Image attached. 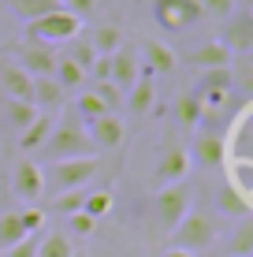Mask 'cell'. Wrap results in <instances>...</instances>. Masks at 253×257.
Listing matches in <instances>:
<instances>
[{"instance_id":"6da1fadb","label":"cell","mask_w":253,"mask_h":257,"mask_svg":"<svg viewBox=\"0 0 253 257\" xmlns=\"http://www.w3.org/2000/svg\"><path fill=\"white\" fill-rule=\"evenodd\" d=\"M216 238H220V212L194 205V209H190L186 216H182L179 224L168 231V238H164V242L175 246V250H186V253L197 257L201 250H208Z\"/></svg>"},{"instance_id":"7a4b0ae2","label":"cell","mask_w":253,"mask_h":257,"mask_svg":"<svg viewBox=\"0 0 253 257\" xmlns=\"http://www.w3.org/2000/svg\"><path fill=\"white\" fill-rule=\"evenodd\" d=\"M38 153L52 164V161H71V157H93L97 149H93V146H90V138H86L82 119H78L75 112L67 108L64 116L52 123V135L45 138V146H41Z\"/></svg>"},{"instance_id":"3957f363","label":"cell","mask_w":253,"mask_h":257,"mask_svg":"<svg viewBox=\"0 0 253 257\" xmlns=\"http://www.w3.org/2000/svg\"><path fill=\"white\" fill-rule=\"evenodd\" d=\"M190 209H194V179L171 183V187H156V194H153V227H156V235H168Z\"/></svg>"},{"instance_id":"277c9868","label":"cell","mask_w":253,"mask_h":257,"mask_svg":"<svg viewBox=\"0 0 253 257\" xmlns=\"http://www.w3.org/2000/svg\"><path fill=\"white\" fill-rule=\"evenodd\" d=\"M101 164H104L101 153H93V157H71V161H52L49 168H41V175H45V194L86 187L90 179H97Z\"/></svg>"},{"instance_id":"5b68a950","label":"cell","mask_w":253,"mask_h":257,"mask_svg":"<svg viewBox=\"0 0 253 257\" xmlns=\"http://www.w3.org/2000/svg\"><path fill=\"white\" fill-rule=\"evenodd\" d=\"M78 34H82V19H78L75 12H67V8H56V12L26 23L23 38H34V41H41V45H67Z\"/></svg>"},{"instance_id":"8992f818","label":"cell","mask_w":253,"mask_h":257,"mask_svg":"<svg viewBox=\"0 0 253 257\" xmlns=\"http://www.w3.org/2000/svg\"><path fill=\"white\" fill-rule=\"evenodd\" d=\"M8 187H12V194L23 201V205H38V198L45 194L41 164L34 161V157H15L12 172H8Z\"/></svg>"},{"instance_id":"52a82bcc","label":"cell","mask_w":253,"mask_h":257,"mask_svg":"<svg viewBox=\"0 0 253 257\" xmlns=\"http://www.w3.org/2000/svg\"><path fill=\"white\" fill-rule=\"evenodd\" d=\"M4 52H8V56H12L30 78L52 75V67H56V52H52V45H41V41H34V38L12 41V45H4Z\"/></svg>"},{"instance_id":"ba28073f","label":"cell","mask_w":253,"mask_h":257,"mask_svg":"<svg viewBox=\"0 0 253 257\" xmlns=\"http://www.w3.org/2000/svg\"><path fill=\"white\" fill-rule=\"evenodd\" d=\"M153 19L160 30L168 34H182L190 30L194 23H201V4L197 0H153Z\"/></svg>"},{"instance_id":"9c48e42d","label":"cell","mask_w":253,"mask_h":257,"mask_svg":"<svg viewBox=\"0 0 253 257\" xmlns=\"http://www.w3.org/2000/svg\"><path fill=\"white\" fill-rule=\"evenodd\" d=\"M130 135V127H127V119L123 116H116V112H104V116L97 119H90L86 123V138H90V146L104 149V153H112V149H123V142Z\"/></svg>"},{"instance_id":"30bf717a","label":"cell","mask_w":253,"mask_h":257,"mask_svg":"<svg viewBox=\"0 0 253 257\" xmlns=\"http://www.w3.org/2000/svg\"><path fill=\"white\" fill-rule=\"evenodd\" d=\"M220 41L227 45L231 56H249L253 52V12L249 8H234L227 19H223Z\"/></svg>"},{"instance_id":"8fae6325","label":"cell","mask_w":253,"mask_h":257,"mask_svg":"<svg viewBox=\"0 0 253 257\" xmlns=\"http://www.w3.org/2000/svg\"><path fill=\"white\" fill-rule=\"evenodd\" d=\"M194 93L201 97L205 112L208 108H220V104L231 101L234 86H231V71L227 67H212V71H197V82H194Z\"/></svg>"},{"instance_id":"7c38bea8","label":"cell","mask_w":253,"mask_h":257,"mask_svg":"<svg viewBox=\"0 0 253 257\" xmlns=\"http://www.w3.org/2000/svg\"><path fill=\"white\" fill-rule=\"evenodd\" d=\"M227 142L223 135H212V131H197L194 135V153H190V164H197L201 172H220L227 164Z\"/></svg>"},{"instance_id":"4fadbf2b","label":"cell","mask_w":253,"mask_h":257,"mask_svg":"<svg viewBox=\"0 0 253 257\" xmlns=\"http://www.w3.org/2000/svg\"><path fill=\"white\" fill-rule=\"evenodd\" d=\"M108 64H112L108 82L116 86L119 93H127L130 86L142 78V60H138V49H134V45H119V49L108 56Z\"/></svg>"},{"instance_id":"5bb4252c","label":"cell","mask_w":253,"mask_h":257,"mask_svg":"<svg viewBox=\"0 0 253 257\" xmlns=\"http://www.w3.org/2000/svg\"><path fill=\"white\" fill-rule=\"evenodd\" d=\"M153 179H156V187H171V183L190 179V149L168 146V149H164V157L153 168Z\"/></svg>"},{"instance_id":"9a60e30c","label":"cell","mask_w":253,"mask_h":257,"mask_svg":"<svg viewBox=\"0 0 253 257\" xmlns=\"http://www.w3.org/2000/svg\"><path fill=\"white\" fill-rule=\"evenodd\" d=\"M0 97L4 101H30V75L0 49Z\"/></svg>"},{"instance_id":"2e32d148","label":"cell","mask_w":253,"mask_h":257,"mask_svg":"<svg viewBox=\"0 0 253 257\" xmlns=\"http://www.w3.org/2000/svg\"><path fill=\"white\" fill-rule=\"evenodd\" d=\"M123 108L130 112V119H134V123L149 119V112L156 108V86H153V75H149V71H142V78L127 90Z\"/></svg>"},{"instance_id":"e0dca14e","label":"cell","mask_w":253,"mask_h":257,"mask_svg":"<svg viewBox=\"0 0 253 257\" xmlns=\"http://www.w3.org/2000/svg\"><path fill=\"white\" fill-rule=\"evenodd\" d=\"M138 60H142V71H149V75H171L179 56L160 38H142L138 41Z\"/></svg>"},{"instance_id":"ac0fdd59","label":"cell","mask_w":253,"mask_h":257,"mask_svg":"<svg viewBox=\"0 0 253 257\" xmlns=\"http://www.w3.org/2000/svg\"><path fill=\"white\" fill-rule=\"evenodd\" d=\"M231 52H227V45H223L220 38H208V41H201V45H194L186 52V64L194 67V71H212V67H227L231 64Z\"/></svg>"},{"instance_id":"d6986e66","label":"cell","mask_w":253,"mask_h":257,"mask_svg":"<svg viewBox=\"0 0 253 257\" xmlns=\"http://www.w3.org/2000/svg\"><path fill=\"white\" fill-rule=\"evenodd\" d=\"M30 104L38 112H49V116H56V112L64 108V90L56 86V78H52V75L30 78Z\"/></svg>"},{"instance_id":"ffe728a7","label":"cell","mask_w":253,"mask_h":257,"mask_svg":"<svg viewBox=\"0 0 253 257\" xmlns=\"http://www.w3.org/2000/svg\"><path fill=\"white\" fill-rule=\"evenodd\" d=\"M171 116H175L179 131H186V135H194V131L201 127L205 104H201V97L194 93V86H190V90H182V93L175 97V108H171Z\"/></svg>"},{"instance_id":"44dd1931","label":"cell","mask_w":253,"mask_h":257,"mask_svg":"<svg viewBox=\"0 0 253 257\" xmlns=\"http://www.w3.org/2000/svg\"><path fill=\"white\" fill-rule=\"evenodd\" d=\"M52 123H56V116H49V112H38V116H34V123H30V127H23L19 135H15V146L23 149V157L38 153V149L45 146V138L52 135Z\"/></svg>"},{"instance_id":"7402d4cb","label":"cell","mask_w":253,"mask_h":257,"mask_svg":"<svg viewBox=\"0 0 253 257\" xmlns=\"http://www.w3.org/2000/svg\"><path fill=\"white\" fill-rule=\"evenodd\" d=\"M90 45H93V52L97 56H112L119 45H127V38H123V26H116V23H97L90 34Z\"/></svg>"},{"instance_id":"603a6c76","label":"cell","mask_w":253,"mask_h":257,"mask_svg":"<svg viewBox=\"0 0 253 257\" xmlns=\"http://www.w3.org/2000/svg\"><path fill=\"white\" fill-rule=\"evenodd\" d=\"M75 238L64 231H41L38 238V253L34 257H75Z\"/></svg>"},{"instance_id":"cb8c5ba5","label":"cell","mask_w":253,"mask_h":257,"mask_svg":"<svg viewBox=\"0 0 253 257\" xmlns=\"http://www.w3.org/2000/svg\"><path fill=\"white\" fill-rule=\"evenodd\" d=\"M4 4H8V12H12L15 19H23V23H34V19H41V15L64 8L60 0H4Z\"/></svg>"},{"instance_id":"d4e9b609","label":"cell","mask_w":253,"mask_h":257,"mask_svg":"<svg viewBox=\"0 0 253 257\" xmlns=\"http://www.w3.org/2000/svg\"><path fill=\"white\" fill-rule=\"evenodd\" d=\"M52 78H56V86L60 90H82L86 86V71L75 64V60H67V56H56V67H52Z\"/></svg>"},{"instance_id":"484cf974","label":"cell","mask_w":253,"mask_h":257,"mask_svg":"<svg viewBox=\"0 0 253 257\" xmlns=\"http://www.w3.org/2000/svg\"><path fill=\"white\" fill-rule=\"evenodd\" d=\"M223 253H234V257H253V220L242 216L238 224H234V231L227 238V246H223Z\"/></svg>"},{"instance_id":"4316f807","label":"cell","mask_w":253,"mask_h":257,"mask_svg":"<svg viewBox=\"0 0 253 257\" xmlns=\"http://www.w3.org/2000/svg\"><path fill=\"white\" fill-rule=\"evenodd\" d=\"M23 238H26V227H23V220H19V209L0 212V253L12 250V246L23 242Z\"/></svg>"},{"instance_id":"83f0119b","label":"cell","mask_w":253,"mask_h":257,"mask_svg":"<svg viewBox=\"0 0 253 257\" xmlns=\"http://www.w3.org/2000/svg\"><path fill=\"white\" fill-rule=\"evenodd\" d=\"M86 187H75V190H60V194H52V201H49V212L52 216H71V212L82 209V201H86Z\"/></svg>"},{"instance_id":"f1b7e54d","label":"cell","mask_w":253,"mask_h":257,"mask_svg":"<svg viewBox=\"0 0 253 257\" xmlns=\"http://www.w3.org/2000/svg\"><path fill=\"white\" fill-rule=\"evenodd\" d=\"M71 112L78 119H82V127L90 119H97V116H104V104H101V97L93 93V90H78L75 93V104H71Z\"/></svg>"},{"instance_id":"f546056e","label":"cell","mask_w":253,"mask_h":257,"mask_svg":"<svg viewBox=\"0 0 253 257\" xmlns=\"http://www.w3.org/2000/svg\"><path fill=\"white\" fill-rule=\"evenodd\" d=\"M220 212H223V216H234V220L249 216V198L223 183V187H220Z\"/></svg>"},{"instance_id":"4dcf8cb0","label":"cell","mask_w":253,"mask_h":257,"mask_svg":"<svg viewBox=\"0 0 253 257\" xmlns=\"http://www.w3.org/2000/svg\"><path fill=\"white\" fill-rule=\"evenodd\" d=\"M112 201H116V194H112V187L90 190V194H86V201H82V212H90L93 220H101V216H108V212H112Z\"/></svg>"},{"instance_id":"1f68e13d","label":"cell","mask_w":253,"mask_h":257,"mask_svg":"<svg viewBox=\"0 0 253 257\" xmlns=\"http://www.w3.org/2000/svg\"><path fill=\"white\" fill-rule=\"evenodd\" d=\"M4 116H8V123L15 127V135H19L23 127H30V123H34L38 108H34L30 101H4Z\"/></svg>"},{"instance_id":"d6a6232c","label":"cell","mask_w":253,"mask_h":257,"mask_svg":"<svg viewBox=\"0 0 253 257\" xmlns=\"http://www.w3.org/2000/svg\"><path fill=\"white\" fill-rule=\"evenodd\" d=\"M67 45H71V52H67V60H75V64L82 67L86 75H90L93 60H97V52H93V45H90V38H86V34H78V38H71V41H67Z\"/></svg>"},{"instance_id":"836d02e7","label":"cell","mask_w":253,"mask_h":257,"mask_svg":"<svg viewBox=\"0 0 253 257\" xmlns=\"http://www.w3.org/2000/svg\"><path fill=\"white\" fill-rule=\"evenodd\" d=\"M67 220V235H75V238H90L93 231H97V220L90 216V212H71V216H64Z\"/></svg>"},{"instance_id":"e575fe53","label":"cell","mask_w":253,"mask_h":257,"mask_svg":"<svg viewBox=\"0 0 253 257\" xmlns=\"http://www.w3.org/2000/svg\"><path fill=\"white\" fill-rule=\"evenodd\" d=\"M93 93L101 97L104 112H116V116H119V112H123V97H127V93H119V90H116V86H112V82H97V86H93Z\"/></svg>"},{"instance_id":"d590c367","label":"cell","mask_w":253,"mask_h":257,"mask_svg":"<svg viewBox=\"0 0 253 257\" xmlns=\"http://www.w3.org/2000/svg\"><path fill=\"white\" fill-rule=\"evenodd\" d=\"M19 220H23L26 235H41V231H49V227H45V209H38V205L19 209Z\"/></svg>"},{"instance_id":"8d00e7d4","label":"cell","mask_w":253,"mask_h":257,"mask_svg":"<svg viewBox=\"0 0 253 257\" xmlns=\"http://www.w3.org/2000/svg\"><path fill=\"white\" fill-rule=\"evenodd\" d=\"M197 4H201V15H205V19H220V23L227 19L234 8H238L234 0H197Z\"/></svg>"},{"instance_id":"74e56055","label":"cell","mask_w":253,"mask_h":257,"mask_svg":"<svg viewBox=\"0 0 253 257\" xmlns=\"http://www.w3.org/2000/svg\"><path fill=\"white\" fill-rule=\"evenodd\" d=\"M108 4V0H64L67 12H75L78 19H97V12Z\"/></svg>"},{"instance_id":"f35d334b","label":"cell","mask_w":253,"mask_h":257,"mask_svg":"<svg viewBox=\"0 0 253 257\" xmlns=\"http://www.w3.org/2000/svg\"><path fill=\"white\" fill-rule=\"evenodd\" d=\"M38 238H41V235H26L23 242H15L12 250H4L0 257H34V253H38Z\"/></svg>"},{"instance_id":"ab89813d","label":"cell","mask_w":253,"mask_h":257,"mask_svg":"<svg viewBox=\"0 0 253 257\" xmlns=\"http://www.w3.org/2000/svg\"><path fill=\"white\" fill-rule=\"evenodd\" d=\"M160 257H194V253H186V250H175V246H168Z\"/></svg>"},{"instance_id":"60d3db41","label":"cell","mask_w":253,"mask_h":257,"mask_svg":"<svg viewBox=\"0 0 253 257\" xmlns=\"http://www.w3.org/2000/svg\"><path fill=\"white\" fill-rule=\"evenodd\" d=\"M234 4H238V8H249V4H253V0H234Z\"/></svg>"},{"instance_id":"b9f144b4","label":"cell","mask_w":253,"mask_h":257,"mask_svg":"<svg viewBox=\"0 0 253 257\" xmlns=\"http://www.w3.org/2000/svg\"><path fill=\"white\" fill-rule=\"evenodd\" d=\"M220 257H234V253H220Z\"/></svg>"},{"instance_id":"7bdbcfd3","label":"cell","mask_w":253,"mask_h":257,"mask_svg":"<svg viewBox=\"0 0 253 257\" xmlns=\"http://www.w3.org/2000/svg\"><path fill=\"white\" fill-rule=\"evenodd\" d=\"M75 257H82V253H75Z\"/></svg>"},{"instance_id":"ee69618b","label":"cell","mask_w":253,"mask_h":257,"mask_svg":"<svg viewBox=\"0 0 253 257\" xmlns=\"http://www.w3.org/2000/svg\"><path fill=\"white\" fill-rule=\"evenodd\" d=\"M60 4H64V0H60Z\"/></svg>"},{"instance_id":"f6af8a7d","label":"cell","mask_w":253,"mask_h":257,"mask_svg":"<svg viewBox=\"0 0 253 257\" xmlns=\"http://www.w3.org/2000/svg\"><path fill=\"white\" fill-rule=\"evenodd\" d=\"M82 257H86V253H82Z\"/></svg>"}]
</instances>
